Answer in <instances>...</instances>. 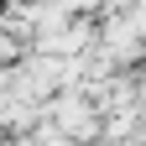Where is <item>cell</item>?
Segmentation results:
<instances>
[{"mask_svg":"<svg viewBox=\"0 0 146 146\" xmlns=\"http://www.w3.org/2000/svg\"><path fill=\"white\" fill-rule=\"evenodd\" d=\"M58 131H63V136H73V146L94 141V136H99V115H94V104H89L84 94L58 99Z\"/></svg>","mask_w":146,"mask_h":146,"instance_id":"6da1fadb","label":"cell"},{"mask_svg":"<svg viewBox=\"0 0 146 146\" xmlns=\"http://www.w3.org/2000/svg\"><path fill=\"white\" fill-rule=\"evenodd\" d=\"M63 11H99V0H58Z\"/></svg>","mask_w":146,"mask_h":146,"instance_id":"7a4b0ae2","label":"cell"},{"mask_svg":"<svg viewBox=\"0 0 146 146\" xmlns=\"http://www.w3.org/2000/svg\"><path fill=\"white\" fill-rule=\"evenodd\" d=\"M47 146H73V141H47Z\"/></svg>","mask_w":146,"mask_h":146,"instance_id":"3957f363","label":"cell"}]
</instances>
